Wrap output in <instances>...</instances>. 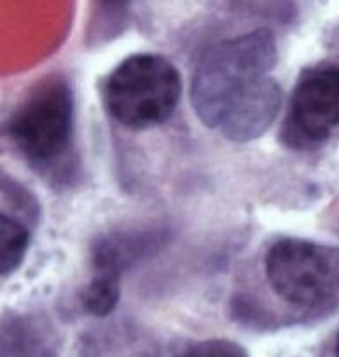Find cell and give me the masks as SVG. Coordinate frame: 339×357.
Masks as SVG:
<instances>
[{
    "label": "cell",
    "mask_w": 339,
    "mask_h": 357,
    "mask_svg": "<svg viewBox=\"0 0 339 357\" xmlns=\"http://www.w3.org/2000/svg\"><path fill=\"white\" fill-rule=\"evenodd\" d=\"M276 60V38L264 29L210 48L192 82L199 120L232 142L259 138L282 108V88L268 76Z\"/></svg>",
    "instance_id": "obj_1"
},
{
    "label": "cell",
    "mask_w": 339,
    "mask_h": 357,
    "mask_svg": "<svg viewBox=\"0 0 339 357\" xmlns=\"http://www.w3.org/2000/svg\"><path fill=\"white\" fill-rule=\"evenodd\" d=\"M180 74L166 58L136 54L110 74L104 100L110 114L128 128L164 124L180 102Z\"/></svg>",
    "instance_id": "obj_2"
},
{
    "label": "cell",
    "mask_w": 339,
    "mask_h": 357,
    "mask_svg": "<svg viewBox=\"0 0 339 357\" xmlns=\"http://www.w3.org/2000/svg\"><path fill=\"white\" fill-rule=\"evenodd\" d=\"M74 96L60 78H46L18 106L8 136L18 150L34 162H50L62 156L72 140Z\"/></svg>",
    "instance_id": "obj_3"
},
{
    "label": "cell",
    "mask_w": 339,
    "mask_h": 357,
    "mask_svg": "<svg viewBox=\"0 0 339 357\" xmlns=\"http://www.w3.org/2000/svg\"><path fill=\"white\" fill-rule=\"evenodd\" d=\"M266 275L282 300L299 307L322 303L336 282L329 252L299 238H283L269 248Z\"/></svg>",
    "instance_id": "obj_4"
},
{
    "label": "cell",
    "mask_w": 339,
    "mask_h": 357,
    "mask_svg": "<svg viewBox=\"0 0 339 357\" xmlns=\"http://www.w3.org/2000/svg\"><path fill=\"white\" fill-rule=\"evenodd\" d=\"M339 128V68L319 66L303 72L292 94L287 130L296 140L319 144Z\"/></svg>",
    "instance_id": "obj_5"
},
{
    "label": "cell",
    "mask_w": 339,
    "mask_h": 357,
    "mask_svg": "<svg viewBox=\"0 0 339 357\" xmlns=\"http://www.w3.org/2000/svg\"><path fill=\"white\" fill-rule=\"evenodd\" d=\"M100 270L84 291V303L96 315L110 314L118 301V270L110 261L100 259Z\"/></svg>",
    "instance_id": "obj_6"
},
{
    "label": "cell",
    "mask_w": 339,
    "mask_h": 357,
    "mask_svg": "<svg viewBox=\"0 0 339 357\" xmlns=\"http://www.w3.org/2000/svg\"><path fill=\"white\" fill-rule=\"evenodd\" d=\"M29 231L22 224L0 214V275L16 270L29 250Z\"/></svg>",
    "instance_id": "obj_7"
},
{
    "label": "cell",
    "mask_w": 339,
    "mask_h": 357,
    "mask_svg": "<svg viewBox=\"0 0 339 357\" xmlns=\"http://www.w3.org/2000/svg\"><path fill=\"white\" fill-rule=\"evenodd\" d=\"M128 6L130 0H92L90 34H94L98 43L120 34L128 22Z\"/></svg>",
    "instance_id": "obj_8"
},
{
    "label": "cell",
    "mask_w": 339,
    "mask_h": 357,
    "mask_svg": "<svg viewBox=\"0 0 339 357\" xmlns=\"http://www.w3.org/2000/svg\"><path fill=\"white\" fill-rule=\"evenodd\" d=\"M336 349H338V356H339V333H338V345H336Z\"/></svg>",
    "instance_id": "obj_9"
}]
</instances>
